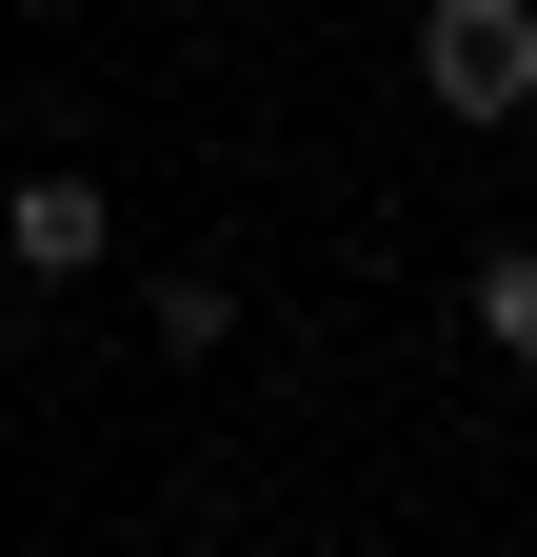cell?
I'll use <instances>...</instances> for the list:
<instances>
[{
	"label": "cell",
	"mask_w": 537,
	"mask_h": 557,
	"mask_svg": "<svg viewBox=\"0 0 537 557\" xmlns=\"http://www.w3.org/2000/svg\"><path fill=\"white\" fill-rule=\"evenodd\" d=\"M140 319H160V359H220V338H239V278H199V259H179Z\"/></svg>",
	"instance_id": "3"
},
{
	"label": "cell",
	"mask_w": 537,
	"mask_h": 557,
	"mask_svg": "<svg viewBox=\"0 0 537 557\" xmlns=\"http://www.w3.org/2000/svg\"><path fill=\"white\" fill-rule=\"evenodd\" d=\"M419 81H438V120H517L537 100V0H419Z\"/></svg>",
	"instance_id": "1"
},
{
	"label": "cell",
	"mask_w": 537,
	"mask_h": 557,
	"mask_svg": "<svg viewBox=\"0 0 537 557\" xmlns=\"http://www.w3.org/2000/svg\"><path fill=\"white\" fill-rule=\"evenodd\" d=\"M0 259H21V278H100V259H120V199L60 160V180H21V199H0Z\"/></svg>",
	"instance_id": "2"
}]
</instances>
